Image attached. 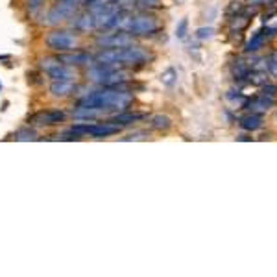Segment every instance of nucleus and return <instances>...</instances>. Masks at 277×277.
Listing matches in <instances>:
<instances>
[{"instance_id":"obj_13","label":"nucleus","mask_w":277,"mask_h":277,"mask_svg":"<svg viewBox=\"0 0 277 277\" xmlns=\"http://www.w3.org/2000/svg\"><path fill=\"white\" fill-rule=\"evenodd\" d=\"M170 118L166 117V115H155L152 118V128L154 129H168L170 128Z\"/></svg>"},{"instance_id":"obj_17","label":"nucleus","mask_w":277,"mask_h":277,"mask_svg":"<svg viewBox=\"0 0 277 277\" xmlns=\"http://www.w3.org/2000/svg\"><path fill=\"white\" fill-rule=\"evenodd\" d=\"M15 138L17 141H35L37 135H35L33 129H22V131H19V133L15 135Z\"/></svg>"},{"instance_id":"obj_1","label":"nucleus","mask_w":277,"mask_h":277,"mask_svg":"<svg viewBox=\"0 0 277 277\" xmlns=\"http://www.w3.org/2000/svg\"><path fill=\"white\" fill-rule=\"evenodd\" d=\"M44 43H47L48 48H52L56 52H70V50L76 48L78 41L69 30H54V32L47 33Z\"/></svg>"},{"instance_id":"obj_3","label":"nucleus","mask_w":277,"mask_h":277,"mask_svg":"<svg viewBox=\"0 0 277 277\" xmlns=\"http://www.w3.org/2000/svg\"><path fill=\"white\" fill-rule=\"evenodd\" d=\"M117 56H118V65H137L148 59V54L144 52L143 48L131 47V44L117 48Z\"/></svg>"},{"instance_id":"obj_14","label":"nucleus","mask_w":277,"mask_h":277,"mask_svg":"<svg viewBox=\"0 0 277 277\" xmlns=\"http://www.w3.org/2000/svg\"><path fill=\"white\" fill-rule=\"evenodd\" d=\"M264 37H266V35H264V32L257 33L255 37H253L250 41V43L246 44V50H248V52H253V50H257V48H261V44H262V41H264Z\"/></svg>"},{"instance_id":"obj_9","label":"nucleus","mask_w":277,"mask_h":277,"mask_svg":"<svg viewBox=\"0 0 277 277\" xmlns=\"http://www.w3.org/2000/svg\"><path fill=\"white\" fill-rule=\"evenodd\" d=\"M47 74L52 81H70L74 78V76H72V70H70L69 67H65L63 63L58 65V67H54L52 70H48Z\"/></svg>"},{"instance_id":"obj_16","label":"nucleus","mask_w":277,"mask_h":277,"mask_svg":"<svg viewBox=\"0 0 277 277\" xmlns=\"http://www.w3.org/2000/svg\"><path fill=\"white\" fill-rule=\"evenodd\" d=\"M58 65H61V61H59L58 58H44V59H41V69H43L44 72L52 70L54 67H58Z\"/></svg>"},{"instance_id":"obj_18","label":"nucleus","mask_w":277,"mask_h":277,"mask_svg":"<svg viewBox=\"0 0 277 277\" xmlns=\"http://www.w3.org/2000/svg\"><path fill=\"white\" fill-rule=\"evenodd\" d=\"M187 26H189V21H187V19H183V21L179 22V26H177V30H176V35L179 39H183L187 35Z\"/></svg>"},{"instance_id":"obj_19","label":"nucleus","mask_w":277,"mask_h":277,"mask_svg":"<svg viewBox=\"0 0 277 277\" xmlns=\"http://www.w3.org/2000/svg\"><path fill=\"white\" fill-rule=\"evenodd\" d=\"M174 76H176V70L168 69L165 74H163V81H165L166 85H172V83H174Z\"/></svg>"},{"instance_id":"obj_21","label":"nucleus","mask_w":277,"mask_h":277,"mask_svg":"<svg viewBox=\"0 0 277 277\" xmlns=\"http://www.w3.org/2000/svg\"><path fill=\"white\" fill-rule=\"evenodd\" d=\"M268 67H270V70H272L273 74L277 76V52L273 54L272 58H270V61H268Z\"/></svg>"},{"instance_id":"obj_8","label":"nucleus","mask_w":277,"mask_h":277,"mask_svg":"<svg viewBox=\"0 0 277 277\" xmlns=\"http://www.w3.org/2000/svg\"><path fill=\"white\" fill-rule=\"evenodd\" d=\"M143 118H146L144 113H129V111H126V113H117L115 117H111L109 122L117 124V126H126V124L137 122V120H143Z\"/></svg>"},{"instance_id":"obj_15","label":"nucleus","mask_w":277,"mask_h":277,"mask_svg":"<svg viewBox=\"0 0 277 277\" xmlns=\"http://www.w3.org/2000/svg\"><path fill=\"white\" fill-rule=\"evenodd\" d=\"M43 4L44 0H28V11H30V15L37 17L39 11L43 10Z\"/></svg>"},{"instance_id":"obj_12","label":"nucleus","mask_w":277,"mask_h":277,"mask_svg":"<svg viewBox=\"0 0 277 277\" xmlns=\"http://www.w3.org/2000/svg\"><path fill=\"white\" fill-rule=\"evenodd\" d=\"M240 126L244 129H257L262 126V118L257 115V113H253V115H248V117H244L242 120H240Z\"/></svg>"},{"instance_id":"obj_2","label":"nucleus","mask_w":277,"mask_h":277,"mask_svg":"<svg viewBox=\"0 0 277 277\" xmlns=\"http://www.w3.org/2000/svg\"><path fill=\"white\" fill-rule=\"evenodd\" d=\"M129 33L133 35H150V33H155L159 30V24L154 17L150 15H138L131 19V24H129Z\"/></svg>"},{"instance_id":"obj_6","label":"nucleus","mask_w":277,"mask_h":277,"mask_svg":"<svg viewBox=\"0 0 277 277\" xmlns=\"http://www.w3.org/2000/svg\"><path fill=\"white\" fill-rule=\"evenodd\" d=\"M58 59L63 65H89L95 61V56L89 52H61Z\"/></svg>"},{"instance_id":"obj_5","label":"nucleus","mask_w":277,"mask_h":277,"mask_svg":"<svg viewBox=\"0 0 277 277\" xmlns=\"http://www.w3.org/2000/svg\"><path fill=\"white\" fill-rule=\"evenodd\" d=\"M96 44L102 48H120V47H128L129 37L124 32L118 33H106V35H100L96 37Z\"/></svg>"},{"instance_id":"obj_20","label":"nucleus","mask_w":277,"mask_h":277,"mask_svg":"<svg viewBox=\"0 0 277 277\" xmlns=\"http://www.w3.org/2000/svg\"><path fill=\"white\" fill-rule=\"evenodd\" d=\"M211 33H213V28H200V30H198V37L207 39L211 37Z\"/></svg>"},{"instance_id":"obj_4","label":"nucleus","mask_w":277,"mask_h":277,"mask_svg":"<svg viewBox=\"0 0 277 277\" xmlns=\"http://www.w3.org/2000/svg\"><path fill=\"white\" fill-rule=\"evenodd\" d=\"M65 117L67 115L63 111H58V109H54V111H39L30 117V122L39 124V126H52V124L63 122Z\"/></svg>"},{"instance_id":"obj_10","label":"nucleus","mask_w":277,"mask_h":277,"mask_svg":"<svg viewBox=\"0 0 277 277\" xmlns=\"http://www.w3.org/2000/svg\"><path fill=\"white\" fill-rule=\"evenodd\" d=\"M72 89H74L72 81H52V85H50V95L56 96V98H63V96L69 95Z\"/></svg>"},{"instance_id":"obj_7","label":"nucleus","mask_w":277,"mask_h":277,"mask_svg":"<svg viewBox=\"0 0 277 277\" xmlns=\"http://www.w3.org/2000/svg\"><path fill=\"white\" fill-rule=\"evenodd\" d=\"M76 30H81V32H89L93 28H96L95 24V15L93 13H80V15L72 17V22H70Z\"/></svg>"},{"instance_id":"obj_11","label":"nucleus","mask_w":277,"mask_h":277,"mask_svg":"<svg viewBox=\"0 0 277 277\" xmlns=\"http://www.w3.org/2000/svg\"><path fill=\"white\" fill-rule=\"evenodd\" d=\"M65 19H67V15H65V13L59 10V8H56V6H54L52 10L48 11L47 15H44L43 24H47V26H56V24H59V22L65 21Z\"/></svg>"}]
</instances>
